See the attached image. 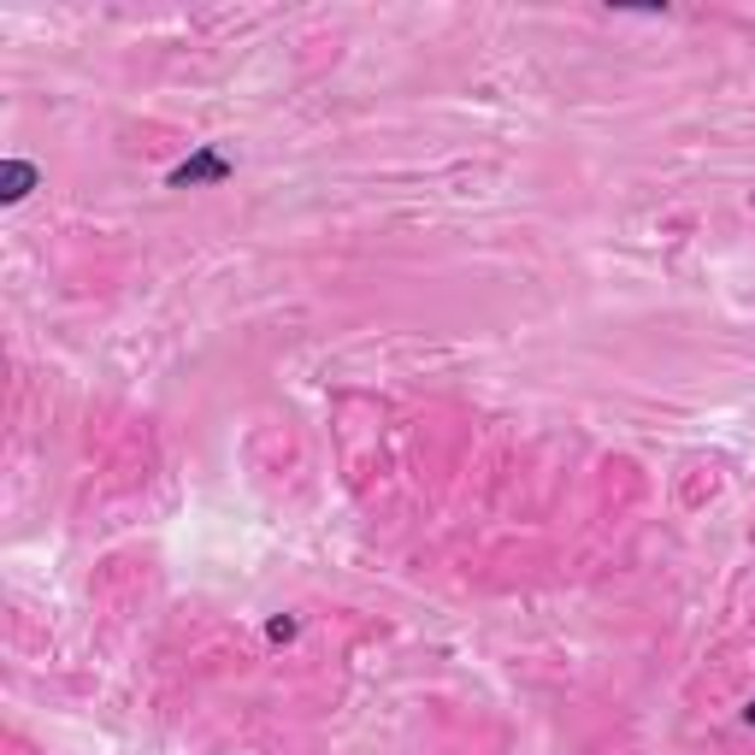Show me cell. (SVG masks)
I'll return each instance as SVG.
<instances>
[{"label": "cell", "mask_w": 755, "mask_h": 755, "mask_svg": "<svg viewBox=\"0 0 755 755\" xmlns=\"http://www.w3.org/2000/svg\"><path fill=\"white\" fill-rule=\"evenodd\" d=\"M749 726H755V702H749Z\"/></svg>", "instance_id": "obj_1"}]
</instances>
